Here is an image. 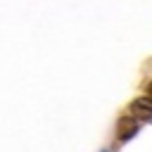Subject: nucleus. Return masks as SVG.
<instances>
[{"instance_id": "1", "label": "nucleus", "mask_w": 152, "mask_h": 152, "mask_svg": "<svg viewBox=\"0 0 152 152\" xmlns=\"http://www.w3.org/2000/svg\"><path fill=\"white\" fill-rule=\"evenodd\" d=\"M131 116L133 119H152V100L150 97H140L131 104Z\"/></svg>"}, {"instance_id": "2", "label": "nucleus", "mask_w": 152, "mask_h": 152, "mask_svg": "<svg viewBox=\"0 0 152 152\" xmlns=\"http://www.w3.org/2000/svg\"><path fill=\"white\" fill-rule=\"evenodd\" d=\"M147 97L152 100V83H150V88H147Z\"/></svg>"}, {"instance_id": "3", "label": "nucleus", "mask_w": 152, "mask_h": 152, "mask_svg": "<svg viewBox=\"0 0 152 152\" xmlns=\"http://www.w3.org/2000/svg\"><path fill=\"white\" fill-rule=\"evenodd\" d=\"M104 152H107V150H104Z\"/></svg>"}]
</instances>
